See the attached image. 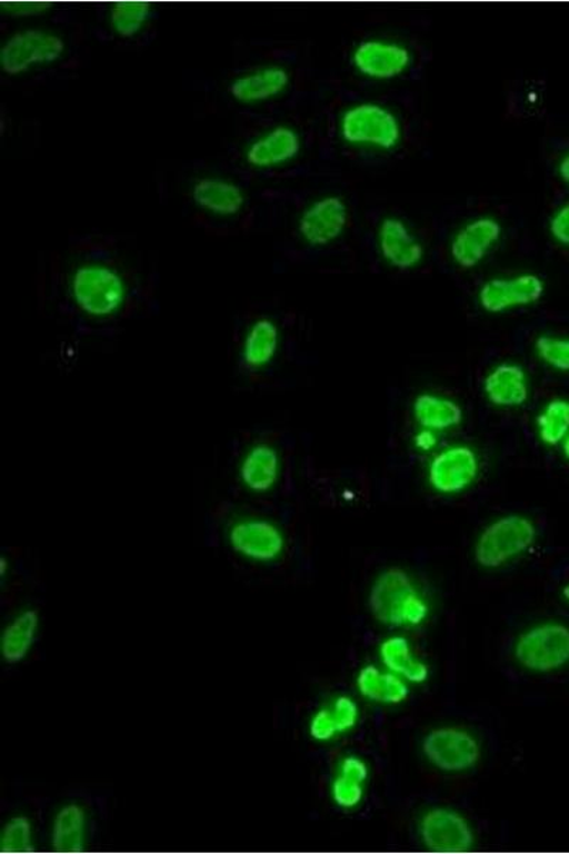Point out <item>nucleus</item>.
<instances>
[{
	"instance_id": "1",
	"label": "nucleus",
	"mask_w": 569,
	"mask_h": 854,
	"mask_svg": "<svg viewBox=\"0 0 569 854\" xmlns=\"http://www.w3.org/2000/svg\"><path fill=\"white\" fill-rule=\"evenodd\" d=\"M288 454L279 431L249 426L228 441L221 470L222 495L249 503H278L288 487Z\"/></svg>"
},
{
	"instance_id": "2",
	"label": "nucleus",
	"mask_w": 569,
	"mask_h": 854,
	"mask_svg": "<svg viewBox=\"0 0 569 854\" xmlns=\"http://www.w3.org/2000/svg\"><path fill=\"white\" fill-rule=\"evenodd\" d=\"M68 297L76 337H110L121 320L130 318L129 285L114 268L76 269L68 284Z\"/></svg>"
},
{
	"instance_id": "3",
	"label": "nucleus",
	"mask_w": 569,
	"mask_h": 854,
	"mask_svg": "<svg viewBox=\"0 0 569 854\" xmlns=\"http://www.w3.org/2000/svg\"><path fill=\"white\" fill-rule=\"evenodd\" d=\"M369 608L378 622L389 627H415L427 617V605L400 568H390L376 579Z\"/></svg>"
},
{
	"instance_id": "4",
	"label": "nucleus",
	"mask_w": 569,
	"mask_h": 854,
	"mask_svg": "<svg viewBox=\"0 0 569 854\" xmlns=\"http://www.w3.org/2000/svg\"><path fill=\"white\" fill-rule=\"evenodd\" d=\"M537 530L526 517L498 518L481 533L476 544V562L482 567L497 568L512 557L528 550L536 540Z\"/></svg>"
},
{
	"instance_id": "5",
	"label": "nucleus",
	"mask_w": 569,
	"mask_h": 854,
	"mask_svg": "<svg viewBox=\"0 0 569 854\" xmlns=\"http://www.w3.org/2000/svg\"><path fill=\"white\" fill-rule=\"evenodd\" d=\"M516 657L526 668L540 673L562 667L569 661V629L557 624L531 629L518 640Z\"/></svg>"
},
{
	"instance_id": "6",
	"label": "nucleus",
	"mask_w": 569,
	"mask_h": 854,
	"mask_svg": "<svg viewBox=\"0 0 569 854\" xmlns=\"http://www.w3.org/2000/svg\"><path fill=\"white\" fill-rule=\"evenodd\" d=\"M64 50V42L59 36L40 29L23 30L13 34L4 43L2 69L10 76L23 73L34 64L50 63L58 60Z\"/></svg>"
},
{
	"instance_id": "7",
	"label": "nucleus",
	"mask_w": 569,
	"mask_h": 854,
	"mask_svg": "<svg viewBox=\"0 0 569 854\" xmlns=\"http://www.w3.org/2000/svg\"><path fill=\"white\" fill-rule=\"evenodd\" d=\"M342 136L349 142L391 149L400 137L398 119L383 107L360 105L350 109L342 120Z\"/></svg>"
},
{
	"instance_id": "8",
	"label": "nucleus",
	"mask_w": 569,
	"mask_h": 854,
	"mask_svg": "<svg viewBox=\"0 0 569 854\" xmlns=\"http://www.w3.org/2000/svg\"><path fill=\"white\" fill-rule=\"evenodd\" d=\"M423 752L431 764L445 772L470 769L480 757L472 736L455 728L431 731L423 742Z\"/></svg>"
},
{
	"instance_id": "9",
	"label": "nucleus",
	"mask_w": 569,
	"mask_h": 854,
	"mask_svg": "<svg viewBox=\"0 0 569 854\" xmlns=\"http://www.w3.org/2000/svg\"><path fill=\"white\" fill-rule=\"evenodd\" d=\"M479 461L469 447H453L435 457L429 470V481L433 489L446 495L459 493L476 480Z\"/></svg>"
},
{
	"instance_id": "10",
	"label": "nucleus",
	"mask_w": 569,
	"mask_h": 854,
	"mask_svg": "<svg viewBox=\"0 0 569 854\" xmlns=\"http://www.w3.org/2000/svg\"><path fill=\"white\" fill-rule=\"evenodd\" d=\"M542 294L541 279L527 274L511 279H492L485 284L480 291V304L486 311L498 314L512 307L537 302Z\"/></svg>"
},
{
	"instance_id": "11",
	"label": "nucleus",
	"mask_w": 569,
	"mask_h": 854,
	"mask_svg": "<svg viewBox=\"0 0 569 854\" xmlns=\"http://www.w3.org/2000/svg\"><path fill=\"white\" fill-rule=\"evenodd\" d=\"M421 837L427 847L437 852H466L475 842L465 818L446 810L427 813L421 823Z\"/></svg>"
},
{
	"instance_id": "12",
	"label": "nucleus",
	"mask_w": 569,
	"mask_h": 854,
	"mask_svg": "<svg viewBox=\"0 0 569 854\" xmlns=\"http://www.w3.org/2000/svg\"><path fill=\"white\" fill-rule=\"evenodd\" d=\"M348 222V211L342 200L337 197L325 198L315 202L303 212L299 231L312 246H327L337 240Z\"/></svg>"
},
{
	"instance_id": "13",
	"label": "nucleus",
	"mask_w": 569,
	"mask_h": 854,
	"mask_svg": "<svg viewBox=\"0 0 569 854\" xmlns=\"http://www.w3.org/2000/svg\"><path fill=\"white\" fill-rule=\"evenodd\" d=\"M356 68L376 79H391L403 73L410 63L409 50L399 44L363 42L353 56Z\"/></svg>"
},
{
	"instance_id": "14",
	"label": "nucleus",
	"mask_w": 569,
	"mask_h": 854,
	"mask_svg": "<svg viewBox=\"0 0 569 854\" xmlns=\"http://www.w3.org/2000/svg\"><path fill=\"white\" fill-rule=\"evenodd\" d=\"M500 236V224L491 218H480L457 234L451 244V256L462 268L476 267Z\"/></svg>"
},
{
	"instance_id": "15",
	"label": "nucleus",
	"mask_w": 569,
	"mask_h": 854,
	"mask_svg": "<svg viewBox=\"0 0 569 854\" xmlns=\"http://www.w3.org/2000/svg\"><path fill=\"white\" fill-rule=\"evenodd\" d=\"M380 249L391 266L399 269H409L423 257V247L405 224L395 218H388L380 227Z\"/></svg>"
},
{
	"instance_id": "16",
	"label": "nucleus",
	"mask_w": 569,
	"mask_h": 854,
	"mask_svg": "<svg viewBox=\"0 0 569 854\" xmlns=\"http://www.w3.org/2000/svg\"><path fill=\"white\" fill-rule=\"evenodd\" d=\"M487 398L497 406L515 408L526 404L528 385L525 370L517 365H500L487 376L485 383Z\"/></svg>"
},
{
	"instance_id": "17",
	"label": "nucleus",
	"mask_w": 569,
	"mask_h": 854,
	"mask_svg": "<svg viewBox=\"0 0 569 854\" xmlns=\"http://www.w3.org/2000/svg\"><path fill=\"white\" fill-rule=\"evenodd\" d=\"M301 150V141L291 129L277 127L271 133L253 142L247 155L249 165L271 167L293 159Z\"/></svg>"
},
{
	"instance_id": "18",
	"label": "nucleus",
	"mask_w": 569,
	"mask_h": 854,
	"mask_svg": "<svg viewBox=\"0 0 569 854\" xmlns=\"http://www.w3.org/2000/svg\"><path fill=\"white\" fill-rule=\"evenodd\" d=\"M192 198H194L197 206L223 217L236 216L246 202L240 188L231 185V182L213 180V178L198 181L194 191H192Z\"/></svg>"
},
{
	"instance_id": "19",
	"label": "nucleus",
	"mask_w": 569,
	"mask_h": 854,
	"mask_svg": "<svg viewBox=\"0 0 569 854\" xmlns=\"http://www.w3.org/2000/svg\"><path fill=\"white\" fill-rule=\"evenodd\" d=\"M288 83L287 71L281 68H267L237 79L230 91L233 98L242 103H256L281 93Z\"/></svg>"
},
{
	"instance_id": "20",
	"label": "nucleus",
	"mask_w": 569,
	"mask_h": 854,
	"mask_svg": "<svg viewBox=\"0 0 569 854\" xmlns=\"http://www.w3.org/2000/svg\"><path fill=\"white\" fill-rule=\"evenodd\" d=\"M356 721H358V705L347 696H340L313 716L309 731L313 739L329 741L353 728Z\"/></svg>"
},
{
	"instance_id": "21",
	"label": "nucleus",
	"mask_w": 569,
	"mask_h": 854,
	"mask_svg": "<svg viewBox=\"0 0 569 854\" xmlns=\"http://www.w3.org/2000/svg\"><path fill=\"white\" fill-rule=\"evenodd\" d=\"M86 835V813L83 807L71 803L62 807L54 817L52 846L56 852L78 853L83 851Z\"/></svg>"
},
{
	"instance_id": "22",
	"label": "nucleus",
	"mask_w": 569,
	"mask_h": 854,
	"mask_svg": "<svg viewBox=\"0 0 569 854\" xmlns=\"http://www.w3.org/2000/svg\"><path fill=\"white\" fill-rule=\"evenodd\" d=\"M39 628V613L28 609L4 628L2 637V655L8 664H18L27 657L32 648L36 633Z\"/></svg>"
},
{
	"instance_id": "23",
	"label": "nucleus",
	"mask_w": 569,
	"mask_h": 854,
	"mask_svg": "<svg viewBox=\"0 0 569 854\" xmlns=\"http://www.w3.org/2000/svg\"><path fill=\"white\" fill-rule=\"evenodd\" d=\"M415 418L427 430H446L459 426L462 410L459 405L435 395H420L413 405Z\"/></svg>"
},
{
	"instance_id": "24",
	"label": "nucleus",
	"mask_w": 569,
	"mask_h": 854,
	"mask_svg": "<svg viewBox=\"0 0 569 854\" xmlns=\"http://www.w3.org/2000/svg\"><path fill=\"white\" fill-rule=\"evenodd\" d=\"M358 686L366 698L382 704H399L409 696L408 685L395 675L385 674L376 667H366L359 674Z\"/></svg>"
},
{
	"instance_id": "25",
	"label": "nucleus",
	"mask_w": 569,
	"mask_h": 854,
	"mask_svg": "<svg viewBox=\"0 0 569 854\" xmlns=\"http://www.w3.org/2000/svg\"><path fill=\"white\" fill-rule=\"evenodd\" d=\"M366 781H368V766L365 762L358 757H348L333 782L335 802L345 810H352L362 801Z\"/></svg>"
},
{
	"instance_id": "26",
	"label": "nucleus",
	"mask_w": 569,
	"mask_h": 854,
	"mask_svg": "<svg viewBox=\"0 0 569 854\" xmlns=\"http://www.w3.org/2000/svg\"><path fill=\"white\" fill-rule=\"evenodd\" d=\"M380 653L386 667L396 674L403 675L411 683H423L429 676V669L411 655L409 643L405 638L395 637L386 640Z\"/></svg>"
},
{
	"instance_id": "27",
	"label": "nucleus",
	"mask_w": 569,
	"mask_h": 854,
	"mask_svg": "<svg viewBox=\"0 0 569 854\" xmlns=\"http://www.w3.org/2000/svg\"><path fill=\"white\" fill-rule=\"evenodd\" d=\"M537 424L543 444L560 445L569 435V401L562 399L550 401Z\"/></svg>"
},
{
	"instance_id": "28",
	"label": "nucleus",
	"mask_w": 569,
	"mask_h": 854,
	"mask_svg": "<svg viewBox=\"0 0 569 854\" xmlns=\"http://www.w3.org/2000/svg\"><path fill=\"white\" fill-rule=\"evenodd\" d=\"M149 14L150 7L147 3H117L110 12L111 28L121 38H131L140 32Z\"/></svg>"
},
{
	"instance_id": "29",
	"label": "nucleus",
	"mask_w": 569,
	"mask_h": 854,
	"mask_svg": "<svg viewBox=\"0 0 569 854\" xmlns=\"http://www.w3.org/2000/svg\"><path fill=\"white\" fill-rule=\"evenodd\" d=\"M32 825H30L29 818L13 817L3 828L2 852L27 853L32 852Z\"/></svg>"
},
{
	"instance_id": "30",
	"label": "nucleus",
	"mask_w": 569,
	"mask_h": 854,
	"mask_svg": "<svg viewBox=\"0 0 569 854\" xmlns=\"http://www.w3.org/2000/svg\"><path fill=\"white\" fill-rule=\"evenodd\" d=\"M536 349L543 363L569 373V339L541 337L537 339Z\"/></svg>"
},
{
	"instance_id": "31",
	"label": "nucleus",
	"mask_w": 569,
	"mask_h": 854,
	"mask_svg": "<svg viewBox=\"0 0 569 854\" xmlns=\"http://www.w3.org/2000/svg\"><path fill=\"white\" fill-rule=\"evenodd\" d=\"M552 236L558 241L569 246V206L563 207L562 210L557 212V216L551 221Z\"/></svg>"
},
{
	"instance_id": "32",
	"label": "nucleus",
	"mask_w": 569,
	"mask_h": 854,
	"mask_svg": "<svg viewBox=\"0 0 569 854\" xmlns=\"http://www.w3.org/2000/svg\"><path fill=\"white\" fill-rule=\"evenodd\" d=\"M49 4L44 3H3V10H9L12 14H18V17H29V14H36L43 12V10L48 9Z\"/></svg>"
},
{
	"instance_id": "33",
	"label": "nucleus",
	"mask_w": 569,
	"mask_h": 854,
	"mask_svg": "<svg viewBox=\"0 0 569 854\" xmlns=\"http://www.w3.org/2000/svg\"><path fill=\"white\" fill-rule=\"evenodd\" d=\"M560 175L563 178V181H567L569 185V156L561 161Z\"/></svg>"
},
{
	"instance_id": "34",
	"label": "nucleus",
	"mask_w": 569,
	"mask_h": 854,
	"mask_svg": "<svg viewBox=\"0 0 569 854\" xmlns=\"http://www.w3.org/2000/svg\"><path fill=\"white\" fill-rule=\"evenodd\" d=\"M563 454H566L567 459L569 460V435L567 436V439L563 440Z\"/></svg>"
},
{
	"instance_id": "35",
	"label": "nucleus",
	"mask_w": 569,
	"mask_h": 854,
	"mask_svg": "<svg viewBox=\"0 0 569 854\" xmlns=\"http://www.w3.org/2000/svg\"><path fill=\"white\" fill-rule=\"evenodd\" d=\"M563 596H566L569 599V586L563 589Z\"/></svg>"
}]
</instances>
